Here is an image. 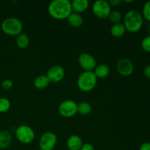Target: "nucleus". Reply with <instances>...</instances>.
Returning <instances> with one entry per match:
<instances>
[{
  "mask_svg": "<svg viewBox=\"0 0 150 150\" xmlns=\"http://www.w3.org/2000/svg\"><path fill=\"white\" fill-rule=\"evenodd\" d=\"M48 12L56 20L67 19L73 12L71 1L69 0H54L48 4Z\"/></svg>",
  "mask_w": 150,
  "mask_h": 150,
  "instance_id": "obj_1",
  "label": "nucleus"
},
{
  "mask_svg": "<svg viewBox=\"0 0 150 150\" xmlns=\"http://www.w3.org/2000/svg\"><path fill=\"white\" fill-rule=\"evenodd\" d=\"M124 24L126 30L130 32H139L143 25V17L136 10H129L124 17Z\"/></svg>",
  "mask_w": 150,
  "mask_h": 150,
  "instance_id": "obj_2",
  "label": "nucleus"
},
{
  "mask_svg": "<svg viewBox=\"0 0 150 150\" xmlns=\"http://www.w3.org/2000/svg\"><path fill=\"white\" fill-rule=\"evenodd\" d=\"M98 79L92 71H83L79 75L77 85L81 91L84 92H91L97 85Z\"/></svg>",
  "mask_w": 150,
  "mask_h": 150,
  "instance_id": "obj_3",
  "label": "nucleus"
},
{
  "mask_svg": "<svg viewBox=\"0 0 150 150\" xmlns=\"http://www.w3.org/2000/svg\"><path fill=\"white\" fill-rule=\"evenodd\" d=\"M1 29L4 34L10 36H16L23 30V24L19 19L14 17L7 18L2 21Z\"/></svg>",
  "mask_w": 150,
  "mask_h": 150,
  "instance_id": "obj_4",
  "label": "nucleus"
},
{
  "mask_svg": "<svg viewBox=\"0 0 150 150\" xmlns=\"http://www.w3.org/2000/svg\"><path fill=\"white\" fill-rule=\"evenodd\" d=\"M16 136L21 143L29 144L35 139V133L32 127L26 125H22L16 129Z\"/></svg>",
  "mask_w": 150,
  "mask_h": 150,
  "instance_id": "obj_5",
  "label": "nucleus"
},
{
  "mask_svg": "<svg viewBox=\"0 0 150 150\" xmlns=\"http://www.w3.org/2000/svg\"><path fill=\"white\" fill-rule=\"evenodd\" d=\"M92 11L95 16L98 18H108L111 12V6L108 1L105 0H98L94 2L92 5Z\"/></svg>",
  "mask_w": 150,
  "mask_h": 150,
  "instance_id": "obj_6",
  "label": "nucleus"
},
{
  "mask_svg": "<svg viewBox=\"0 0 150 150\" xmlns=\"http://www.w3.org/2000/svg\"><path fill=\"white\" fill-rule=\"evenodd\" d=\"M77 105L75 101L72 100H66L63 101L59 105V113L60 115L65 118H70L78 113Z\"/></svg>",
  "mask_w": 150,
  "mask_h": 150,
  "instance_id": "obj_7",
  "label": "nucleus"
},
{
  "mask_svg": "<svg viewBox=\"0 0 150 150\" xmlns=\"http://www.w3.org/2000/svg\"><path fill=\"white\" fill-rule=\"evenodd\" d=\"M57 143V136L52 132H45L41 136L39 142L40 150H53Z\"/></svg>",
  "mask_w": 150,
  "mask_h": 150,
  "instance_id": "obj_8",
  "label": "nucleus"
},
{
  "mask_svg": "<svg viewBox=\"0 0 150 150\" xmlns=\"http://www.w3.org/2000/svg\"><path fill=\"white\" fill-rule=\"evenodd\" d=\"M78 62L80 67L84 70V71H92L97 66L95 59L87 53H83L81 54L78 59Z\"/></svg>",
  "mask_w": 150,
  "mask_h": 150,
  "instance_id": "obj_9",
  "label": "nucleus"
},
{
  "mask_svg": "<svg viewBox=\"0 0 150 150\" xmlns=\"http://www.w3.org/2000/svg\"><path fill=\"white\" fill-rule=\"evenodd\" d=\"M46 76L49 80L50 83H59L64 77V68L60 65L52 66L47 72Z\"/></svg>",
  "mask_w": 150,
  "mask_h": 150,
  "instance_id": "obj_10",
  "label": "nucleus"
},
{
  "mask_svg": "<svg viewBox=\"0 0 150 150\" xmlns=\"http://www.w3.org/2000/svg\"><path fill=\"white\" fill-rule=\"evenodd\" d=\"M117 70L121 76H129L133 73L134 65L131 60L127 58L121 59L117 64Z\"/></svg>",
  "mask_w": 150,
  "mask_h": 150,
  "instance_id": "obj_11",
  "label": "nucleus"
},
{
  "mask_svg": "<svg viewBox=\"0 0 150 150\" xmlns=\"http://www.w3.org/2000/svg\"><path fill=\"white\" fill-rule=\"evenodd\" d=\"M89 6V1L88 0H73L71 2L72 11L79 14L86 11Z\"/></svg>",
  "mask_w": 150,
  "mask_h": 150,
  "instance_id": "obj_12",
  "label": "nucleus"
},
{
  "mask_svg": "<svg viewBox=\"0 0 150 150\" xmlns=\"http://www.w3.org/2000/svg\"><path fill=\"white\" fill-rule=\"evenodd\" d=\"M82 145L81 138L77 135H72L67 139V146L70 150H80Z\"/></svg>",
  "mask_w": 150,
  "mask_h": 150,
  "instance_id": "obj_13",
  "label": "nucleus"
},
{
  "mask_svg": "<svg viewBox=\"0 0 150 150\" xmlns=\"http://www.w3.org/2000/svg\"><path fill=\"white\" fill-rule=\"evenodd\" d=\"M12 135L8 130H0V149L8 148L12 143Z\"/></svg>",
  "mask_w": 150,
  "mask_h": 150,
  "instance_id": "obj_14",
  "label": "nucleus"
},
{
  "mask_svg": "<svg viewBox=\"0 0 150 150\" xmlns=\"http://www.w3.org/2000/svg\"><path fill=\"white\" fill-rule=\"evenodd\" d=\"M67 20L69 24L73 27H79L83 23V19L81 15L73 12H72L71 14L67 17Z\"/></svg>",
  "mask_w": 150,
  "mask_h": 150,
  "instance_id": "obj_15",
  "label": "nucleus"
},
{
  "mask_svg": "<svg viewBox=\"0 0 150 150\" xmlns=\"http://www.w3.org/2000/svg\"><path fill=\"white\" fill-rule=\"evenodd\" d=\"M94 73L97 79H105L109 75L110 68L107 64H100L96 66Z\"/></svg>",
  "mask_w": 150,
  "mask_h": 150,
  "instance_id": "obj_16",
  "label": "nucleus"
},
{
  "mask_svg": "<svg viewBox=\"0 0 150 150\" xmlns=\"http://www.w3.org/2000/svg\"><path fill=\"white\" fill-rule=\"evenodd\" d=\"M50 81L46 76L40 75L34 81V86L38 89H44L49 85Z\"/></svg>",
  "mask_w": 150,
  "mask_h": 150,
  "instance_id": "obj_17",
  "label": "nucleus"
},
{
  "mask_svg": "<svg viewBox=\"0 0 150 150\" xmlns=\"http://www.w3.org/2000/svg\"><path fill=\"white\" fill-rule=\"evenodd\" d=\"M16 45L21 49H24V48H27L28 45L29 44V38L26 33L24 32H21L19 34L16 38Z\"/></svg>",
  "mask_w": 150,
  "mask_h": 150,
  "instance_id": "obj_18",
  "label": "nucleus"
},
{
  "mask_svg": "<svg viewBox=\"0 0 150 150\" xmlns=\"http://www.w3.org/2000/svg\"><path fill=\"white\" fill-rule=\"evenodd\" d=\"M126 32V29L123 23L114 24L111 28V34L114 38H120L123 36Z\"/></svg>",
  "mask_w": 150,
  "mask_h": 150,
  "instance_id": "obj_19",
  "label": "nucleus"
},
{
  "mask_svg": "<svg viewBox=\"0 0 150 150\" xmlns=\"http://www.w3.org/2000/svg\"><path fill=\"white\" fill-rule=\"evenodd\" d=\"M92 110V105L88 102H81L77 105L78 113L81 115H88L90 114Z\"/></svg>",
  "mask_w": 150,
  "mask_h": 150,
  "instance_id": "obj_20",
  "label": "nucleus"
},
{
  "mask_svg": "<svg viewBox=\"0 0 150 150\" xmlns=\"http://www.w3.org/2000/svg\"><path fill=\"white\" fill-rule=\"evenodd\" d=\"M111 22H112L114 24H117V23H120V21L122 19V16L120 13V12L117 11V10H114L110 13L109 16L108 18Z\"/></svg>",
  "mask_w": 150,
  "mask_h": 150,
  "instance_id": "obj_21",
  "label": "nucleus"
},
{
  "mask_svg": "<svg viewBox=\"0 0 150 150\" xmlns=\"http://www.w3.org/2000/svg\"><path fill=\"white\" fill-rule=\"evenodd\" d=\"M11 106L10 101L6 98H0V114L5 113L8 111Z\"/></svg>",
  "mask_w": 150,
  "mask_h": 150,
  "instance_id": "obj_22",
  "label": "nucleus"
},
{
  "mask_svg": "<svg viewBox=\"0 0 150 150\" xmlns=\"http://www.w3.org/2000/svg\"><path fill=\"white\" fill-rule=\"evenodd\" d=\"M142 48L146 52L150 53V35L144 38L142 41Z\"/></svg>",
  "mask_w": 150,
  "mask_h": 150,
  "instance_id": "obj_23",
  "label": "nucleus"
},
{
  "mask_svg": "<svg viewBox=\"0 0 150 150\" xmlns=\"http://www.w3.org/2000/svg\"><path fill=\"white\" fill-rule=\"evenodd\" d=\"M143 16L147 21H150V0L146 1L143 7Z\"/></svg>",
  "mask_w": 150,
  "mask_h": 150,
  "instance_id": "obj_24",
  "label": "nucleus"
},
{
  "mask_svg": "<svg viewBox=\"0 0 150 150\" xmlns=\"http://www.w3.org/2000/svg\"><path fill=\"white\" fill-rule=\"evenodd\" d=\"M13 86V83L10 79H5L1 82V87L4 90H9L11 89Z\"/></svg>",
  "mask_w": 150,
  "mask_h": 150,
  "instance_id": "obj_25",
  "label": "nucleus"
},
{
  "mask_svg": "<svg viewBox=\"0 0 150 150\" xmlns=\"http://www.w3.org/2000/svg\"><path fill=\"white\" fill-rule=\"evenodd\" d=\"M80 150H95L93 145L89 143L83 144Z\"/></svg>",
  "mask_w": 150,
  "mask_h": 150,
  "instance_id": "obj_26",
  "label": "nucleus"
},
{
  "mask_svg": "<svg viewBox=\"0 0 150 150\" xmlns=\"http://www.w3.org/2000/svg\"><path fill=\"white\" fill-rule=\"evenodd\" d=\"M139 150H150L149 142H145V143L142 144L139 147Z\"/></svg>",
  "mask_w": 150,
  "mask_h": 150,
  "instance_id": "obj_27",
  "label": "nucleus"
},
{
  "mask_svg": "<svg viewBox=\"0 0 150 150\" xmlns=\"http://www.w3.org/2000/svg\"><path fill=\"white\" fill-rule=\"evenodd\" d=\"M110 6H113V7H117V6L120 5L122 3L121 0H110L108 1Z\"/></svg>",
  "mask_w": 150,
  "mask_h": 150,
  "instance_id": "obj_28",
  "label": "nucleus"
},
{
  "mask_svg": "<svg viewBox=\"0 0 150 150\" xmlns=\"http://www.w3.org/2000/svg\"><path fill=\"white\" fill-rule=\"evenodd\" d=\"M144 73L147 79H150V65H147L145 67L144 70Z\"/></svg>",
  "mask_w": 150,
  "mask_h": 150,
  "instance_id": "obj_29",
  "label": "nucleus"
},
{
  "mask_svg": "<svg viewBox=\"0 0 150 150\" xmlns=\"http://www.w3.org/2000/svg\"><path fill=\"white\" fill-rule=\"evenodd\" d=\"M149 34H150V23H149Z\"/></svg>",
  "mask_w": 150,
  "mask_h": 150,
  "instance_id": "obj_30",
  "label": "nucleus"
},
{
  "mask_svg": "<svg viewBox=\"0 0 150 150\" xmlns=\"http://www.w3.org/2000/svg\"><path fill=\"white\" fill-rule=\"evenodd\" d=\"M0 150H1V149H0Z\"/></svg>",
  "mask_w": 150,
  "mask_h": 150,
  "instance_id": "obj_31",
  "label": "nucleus"
}]
</instances>
